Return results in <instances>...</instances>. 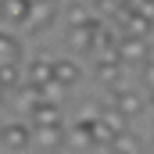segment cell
Instances as JSON below:
<instances>
[{
    "mask_svg": "<svg viewBox=\"0 0 154 154\" xmlns=\"http://www.w3.org/2000/svg\"><path fill=\"white\" fill-rule=\"evenodd\" d=\"M54 11H57V7H54V0H43V4H32V11H29V22H25V25H29L32 32H39V29H47V25H50V18H54Z\"/></svg>",
    "mask_w": 154,
    "mask_h": 154,
    "instance_id": "obj_9",
    "label": "cell"
},
{
    "mask_svg": "<svg viewBox=\"0 0 154 154\" xmlns=\"http://www.w3.org/2000/svg\"><path fill=\"white\" fill-rule=\"evenodd\" d=\"M100 118H104L115 133H122V129H125V122H129V115H122V111H118V104H111L108 111H100Z\"/></svg>",
    "mask_w": 154,
    "mask_h": 154,
    "instance_id": "obj_18",
    "label": "cell"
},
{
    "mask_svg": "<svg viewBox=\"0 0 154 154\" xmlns=\"http://www.w3.org/2000/svg\"><path fill=\"white\" fill-rule=\"evenodd\" d=\"M118 29H122V36H151L154 29V18H147L140 7H125V11H118Z\"/></svg>",
    "mask_w": 154,
    "mask_h": 154,
    "instance_id": "obj_1",
    "label": "cell"
},
{
    "mask_svg": "<svg viewBox=\"0 0 154 154\" xmlns=\"http://www.w3.org/2000/svg\"><path fill=\"white\" fill-rule=\"evenodd\" d=\"M147 100H151V108H154V90H147Z\"/></svg>",
    "mask_w": 154,
    "mask_h": 154,
    "instance_id": "obj_21",
    "label": "cell"
},
{
    "mask_svg": "<svg viewBox=\"0 0 154 154\" xmlns=\"http://www.w3.org/2000/svg\"><path fill=\"white\" fill-rule=\"evenodd\" d=\"M54 79V61H32L29 65V82H36L39 90Z\"/></svg>",
    "mask_w": 154,
    "mask_h": 154,
    "instance_id": "obj_12",
    "label": "cell"
},
{
    "mask_svg": "<svg viewBox=\"0 0 154 154\" xmlns=\"http://www.w3.org/2000/svg\"><path fill=\"white\" fill-rule=\"evenodd\" d=\"M115 104H118V111L129 115V118H136L140 111H143V97H140L136 90H122V86H118L115 90Z\"/></svg>",
    "mask_w": 154,
    "mask_h": 154,
    "instance_id": "obj_8",
    "label": "cell"
},
{
    "mask_svg": "<svg viewBox=\"0 0 154 154\" xmlns=\"http://www.w3.org/2000/svg\"><path fill=\"white\" fill-rule=\"evenodd\" d=\"M147 147H151V151H154V140H151V143H147Z\"/></svg>",
    "mask_w": 154,
    "mask_h": 154,
    "instance_id": "obj_23",
    "label": "cell"
},
{
    "mask_svg": "<svg viewBox=\"0 0 154 154\" xmlns=\"http://www.w3.org/2000/svg\"><path fill=\"white\" fill-rule=\"evenodd\" d=\"M90 22H97V14H90L86 4H72V7H68V25H72V29H75V25H90Z\"/></svg>",
    "mask_w": 154,
    "mask_h": 154,
    "instance_id": "obj_16",
    "label": "cell"
},
{
    "mask_svg": "<svg viewBox=\"0 0 154 154\" xmlns=\"http://www.w3.org/2000/svg\"><path fill=\"white\" fill-rule=\"evenodd\" d=\"M118 61H122V65H140V68H143V61H151L147 39L143 36H122L118 39Z\"/></svg>",
    "mask_w": 154,
    "mask_h": 154,
    "instance_id": "obj_2",
    "label": "cell"
},
{
    "mask_svg": "<svg viewBox=\"0 0 154 154\" xmlns=\"http://www.w3.org/2000/svg\"><path fill=\"white\" fill-rule=\"evenodd\" d=\"M18 61H0V90L7 93V90H14L18 86Z\"/></svg>",
    "mask_w": 154,
    "mask_h": 154,
    "instance_id": "obj_15",
    "label": "cell"
},
{
    "mask_svg": "<svg viewBox=\"0 0 154 154\" xmlns=\"http://www.w3.org/2000/svg\"><path fill=\"white\" fill-rule=\"evenodd\" d=\"M97 79L104 86H111V90L122 86V61H118V54H108V57L97 61Z\"/></svg>",
    "mask_w": 154,
    "mask_h": 154,
    "instance_id": "obj_6",
    "label": "cell"
},
{
    "mask_svg": "<svg viewBox=\"0 0 154 154\" xmlns=\"http://www.w3.org/2000/svg\"><path fill=\"white\" fill-rule=\"evenodd\" d=\"M32 122L36 125H65V115L54 100H36L32 104Z\"/></svg>",
    "mask_w": 154,
    "mask_h": 154,
    "instance_id": "obj_7",
    "label": "cell"
},
{
    "mask_svg": "<svg viewBox=\"0 0 154 154\" xmlns=\"http://www.w3.org/2000/svg\"><path fill=\"white\" fill-rule=\"evenodd\" d=\"M32 143V133H29V125H22V122H11V125H4L0 129V147L4 151H25Z\"/></svg>",
    "mask_w": 154,
    "mask_h": 154,
    "instance_id": "obj_3",
    "label": "cell"
},
{
    "mask_svg": "<svg viewBox=\"0 0 154 154\" xmlns=\"http://www.w3.org/2000/svg\"><path fill=\"white\" fill-rule=\"evenodd\" d=\"M0 129H4V125H0Z\"/></svg>",
    "mask_w": 154,
    "mask_h": 154,
    "instance_id": "obj_24",
    "label": "cell"
},
{
    "mask_svg": "<svg viewBox=\"0 0 154 154\" xmlns=\"http://www.w3.org/2000/svg\"><path fill=\"white\" fill-rule=\"evenodd\" d=\"M143 86L154 90V61H143Z\"/></svg>",
    "mask_w": 154,
    "mask_h": 154,
    "instance_id": "obj_19",
    "label": "cell"
},
{
    "mask_svg": "<svg viewBox=\"0 0 154 154\" xmlns=\"http://www.w3.org/2000/svg\"><path fill=\"white\" fill-rule=\"evenodd\" d=\"M133 7H140V11H143L147 18H154V0H136Z\"/></svg>",
    "mask_w": 154,
    "mask_h": 154,
    "instance_id": "obj_20",
    "label": "cell"
},
{
    "mask_svg": "<svg viewBox=\"0 0 154 154\" xmlns=\"http://www.w3.org/2000/svg\"><path fill=\"white\" fill-rule=\"evenodd\" d=\"M29 11H32L29 0H4L0 18H7V22H29Z\"/></svg>",
    "mask_w": 154,
    "mask_h": 154,
    "instance_id": "obj_10",
    "label": "cell"
},
{
    "mask_svg": "<svg viewBox=\"0 0 154 154\" xmlns=\"http://www.w3.org/2000/svg\"><path fill=\"white\" fill-rule=\"evenodd\" d=\"M79 75H82V72H79L75 61H54V79H57L61 86H75Z\"/></svg>",
    "mask_w": 154,
    "mask_h": 154,
    "instance_id": "obj_11",
    "label": "cell"
},
{
    "mask_svg": "<svg viewBox=\"0 0 154 154\" xmlns=\"http://www.w3.org/2000/svg\"><path fill=\"white\" fill-rule=\"evenodd\" d=\"M140 147H143V143H140V140H133V136H129V129H122V133H115V140H111V147H108V151H140Z\"/></svg>",
    "mask_w": 154,
    "mask_h": 154,
    "instance_id": "obj_17",
    "label": "cell"
},
{
    "mask_svg": "<svg viewBox=\"0 0 154 154\" xmlns=\"http://www.w3.org/2000/svg\"><path fill=\"white\" fill-rule=\"evenodd\" d=\"M32 143H39V151H61V147H68V133H65V125H36Z\"/></svg>",
    "mask_w": 154,
    "mask_h": 154,
    "instance_id": "obj_4",
    "label": "cell"
},
{
    "mask_svg": "<svg viewBox=\"0 0 154 154\" xmlns=\"http://www.w3.org/2000/svg\"><path fill=\"white\" fill-rule=\"evenodd\" d=\"M93 140H97V151H108L111 140H115V129H111L104 118H93Z\"/></svg>",
    "mask_w": 154,
    "mask_h": 154,
    "instance_id": "obj_13",
    "label": "cell"
},
{
    "mask_svg": "<svg viewBox=\"0 0 154 154\" xmlns=\"http://www.w3.org/2000/svg\"><path fill=\"white\" fill-rule=\"evenodd\" d=\"M22 57V43L11 32H0V61H18Z\"/></svg>",
    "mask_w": 154,
    "mask_h": 154,
    "instance_id": "obj_14",
    "label": "cell"
},
{
    "mask_svg": "<svg viewBox=\"0 0 154 154\" xmlns=\"http://www.w3.org/2000/svg\"><path fill=\"white\" fill-rule=\"evenodd\" d=\"M29 4H43V0H29Z\"/></svg>",
    "mask_w": 154,
    "mask_h": 154,
    "instance_id": "obj_22",
    "label": "cell"
},
{
    "mask_svg": "<svg viewBox=\"0 0 154 154\" xmlns=\"http://www.w3.org/2000/svg\"><path fill=\"white\" fill-rule=\"evenodd\" d=\"M68 147H75V151H97L93 122H86V118H75V122H72V129H68Z\"/></svg>",
    "mask_w": 154,
    "mask_h": 154,
    "instance_id": "obj_5",
    "label": "cell"
}]
</instances>
